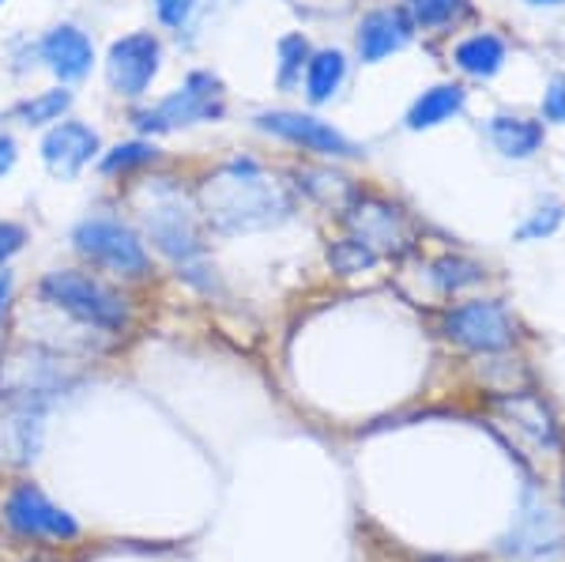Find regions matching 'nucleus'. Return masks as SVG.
<instances>
[{"mask_svg":"<svg viewBox=\"0 0 565 562\" xmlns=\"http://www.w3.org/2000/svg\"><path fill=\"white\" fill-rule=\"evenodd\" d=\"M543 114L551 117V121H565V76H558L551 87H546Z\"/></svg>","mask_w":565,"mask_h":562,"instance_id":"28","label":"nucleus"},{"mask_svg":"<svg viewBox=\"0 0 565 562\" xmlns=\"http://www.w3.org/2000/svg\"><path fill=\"white\" fill-rule=\"evenodd\" d=\"M498 404L505 407V412L513 415L540 446H551V449L558 446V427H554V420L543 407V401H535V396H513V401H498Z\"/></svg>","mask_w":565,"mask_h":562,"instance_id":"19","label":"nucleus"},{"mask_svg":"<svg viewBox=\"0 0 565 562\" xmlns=\"http://www.w3.org/2000/svg\"><path fill=\"white\" fill-rule=\"evenodd\" d=\"M8 295H12V272H0V314L8 306Z\"/></svg>","mask_w":565,"mask_h":562,"instance_id":"30","label":"nucleus"},{"mask_svg":"<svg viewBox=\"0 0 565 562\" xmlns=\"http://www.w3.org/2000/svg\"><path fill=\"white\" fill-rule=\"evenodd\" d=\"M0 4H4V0H0Z\"/></svg>","mask_w":565,"mask_h":562,"instance_id":"32","label":"nucleus"},{"mask_svg":"<svg viewBox=\"0 0 565 562\" xmlns=\"http://www.w3.org/2000/svg\"><path fill=\"white\" fill-rule=\"evenodd\" d=\"M39 57L61 84H76L95 65V45H90V39L76 23H61L39 42Z\"/></svg>","mask_w":565,"mask_h":562,"instance_id":"12","label":"nucleus"},{"mask_svg":"<svg viewBox=\"0 0 565 562\" xmlns=\"http://www.w3.org/2000/svg\"><path fill=\"white\" fill-rule=\"evenodd\" d=\"M527 4H565V0H527Z\"/></svg>","mask_w":565,"mask_h":562,"instance_id":"31","label":"nucleus"},{"mask_svg":"<svg viewBox=\"0 0 565 562\" xmlns=\"http://www.w3.org/2000/svg\"><path fill=\"white\" fill-rule=\"evenodd\" d=\"M26 246V231L20 223H0V268Z\"/></svg>","mask_w":565,"mask_h":562,"instance_id":"26","label":"nucleus"},{"mask_svg":"<svg viewBox=\"0 0 565 562\" xmlns=\"http://www.w3.org/2000/svg\"><path fill=\"white\" fill-rule=\"evenodd\" d=\"M68 106H72V91H65V87L45 91V95H34L31 103L20 106V121L34 125V129H39V125H53V121L65 117Z\"/></svg>","mask_w":565,"mask_h":562,"instance_id":"20","label":"nucleus"},{"mask_svg":"<svg viewBox=\"0 0 565 562\" xmlns=\"http://www.w3.org/2000/svg\"><path fill=\"white\" fill-rule=\"evenodd\" d=\"M196 0H154V12H159V20L167 26H181L193 15Z\"/></svg>","mask_w":565,"mask_h":562,"instance_id":"27","label":"nucleus"},{"mask_svg":"<svg viewBox=\"0 0 565 562\" xmlns=\"http://www.w3.org/2000/svg\"><path fill=\"white\" fill-rule=\"evenodd\" d=\"M407 12H412V20L418 26H441V23H449L452 15H460L463 12V0H407Z\"/></svg>","mask_w":565,"mask_h":562,"instance_id":"23","label":"nucleus"},{"mask_svg":"<svg viewBox=\"0 0 565 562\" xmlns=\"http://www.w3.org/2000/svg\"><path fill=\"white\" fill-rule=\"evenodd\" d=\"M501 61H505V45H501V39H494V34H476V39L457 45V68L468 72V76H479V79L494 76L501 68Z\"/></svg>","mask_w":565,"mask_h":562,"instance_id":"18","label":"nucleus"},{"mask_svg":"<svg viewBox=\"0 0 565 562\" xmlns=\"http://www.w3.org/2000/svg\"><path fill=\"white\" fill-rule=\"evenodd\" d=\"M143 220H148L151 242L162 253H170V257L185 261V257H193V253L200 250L196 231H193V223H189L185 208H178V204H154V212H148Z\"/></svg>","mask_w":565,"mask_h":562,"instance_id":"14","label":"nucleus"},{"mask_svg":"<svg viewBox=\"0 0 565 562\" xmlns=\"http://www.w3.org/2000/svg\"><path fill=\"white\" fill-rule=\"evenodd\" d=\"M449 340L463 343L468 351H505L513 343V321L501 303H463L445 317Z\"/></svg>","mask_w":565,"mask_h":562,"instance_id":"8","label":"nucleus"},{"mask_svg":"<svg viewBox=\"0 0 565 562\" xmlns=\"http://www.w3.org/2000/svg\"><path fill=\"white\" fill-rule=\"evenodd\" d=\"M159 151L151 148V144H143V140H132V144H117L114 151H106L103 156V170L106 174H125V170H132V167H143V162H151Z\"/></svg>","mask_w":565,"mask_h":562,"instance_id":"22","label":"nucleus"},{"mask_svg":"<svg viewBox=\"0 0 565 562\" xmlns=\"http://www.w3.org/2000/svg\"><path fill=\"white\" fill-rule=\"evenodd\" d=\"M98 156V132L84 121H57L42 140V159L53 178L72 181Z\"/></svg>","mask_w":565,"mask_h":562,"instance_id":"10","label":"nucleus"},{"mask_svg":"<svg viewBox=\"0 0 565 562\" xmlns=\"http://www.w3.org/2000/svg\"><path fill=\"white\" fill-rule=\"evenodd\" d=\"M223 117V87L212 72H193L174 95L162 98L154 110L140 114V129H178V125H196V121H215Z\"/></svg>","mask_w":565,"mask_h":562,"instance_id":"3","label":"nucleus"},{"mask_svg":"<svg viewBox=\"0 0 565 562\" xmlns=\"http://www.w3.org/2000/svg\"><path fill=\"white\" fill-rule=\"evenodd\" d=\"M15 159H20V148H15V140L0 132V178H4L8 170L15 167Z\"/></svg>","mask_w":565,"mask_h":562,"instance_id":"29","label":"nucleus"},{"mask_svg":"<svg viewBox=\"0 0 565 562\" xmlns=\"http://www.w3.org/2000/svg\"><path fill=\"white\" fill-rule=\"evenodd\" d=\"M501 548L516 559H551L565 548V521L540 495L527 491L521 502V513H516V524L509 529Z\"/></svg>","mask_w":565,"mask_h":562,"instance_id":"6","label":"nucleus"},{"mask_svg":"<svg viewBox=\"0 0 565 562\" xmlns=\"http://www.w3.org/2000/svg\"><path fill=\"white\" fill-rule=\"evenodd\" d=\"M434 279L441 291H460V287H468V284H479L482 268L471 265V261H460V257H441L434 265Z\"/></svg>","mask_w":565,"mask_h":562,"instance_id":"21","label":"nucleus"},{"mask_svg":"<svg viewBox=\"0 0 565 562\" xmlns=\"http://www.w3.org/2000/svg\"><path fill=\"white\" fill-rule=\"evenodd\" d=\"M159 61H162V45L151 31L125 34V39H117L106 53L109 87L125 98H140L143 91L151 87V79L159 76Z\"/></svg>","mask_w":565,"mask_h":562,"instance_id":"5","label":"nucleus"},{"mask_svg":"<svg viewBox=\"0 0 565 562\" xmlns=\"http://www.w3.org/2000/svg\"><path fill=\"white\" fill-rule=\"evenodd\" d=\"M490 140L498 144L501 156L509 159H527L543 140V129L527 117H494L490 121Z\"/></svg>","mask_w":565,"mask_h":562,"instance_id":"15","label":"nucleus"},{"mask_svg":"<svg viewBox=\"0 0 565 562\" xmlns=\"http://www.w3.org/2000/svg\"><path fill=\"white\" fill-rule=\"evenodd\" d=\"M257 125L264 132H276L290 144H302L306 151H317V156H332V159L359 156V148H354L348 136L335 132L332 125L317 121V117H309V114H260Z\"/></svg>","mask_w":565,"mask_h":562,"instance_id":"9","label":"nucleus"},{"mask_svg":"<svg viewBox=\"0 0 565 562\" xmlns=\"http://www.w3.org/2000/svg\"><path fill=\"white\" fill-rule=\"evenodd\" d=\"M460 106H463V91L457 84L430 87L412 106V114H407V125H412V129H434V125L449 121L452 114H460Z\"/></svg>","mask_w":565,"mask_h":562,"instance_id":"16","label":"nucleus"},{"mask_svg":"<svg viewBox=\"0 0 565 562\" xmlns=\"http://www.w3.org/2000/svg\"><path fill=\"white\" fill-rule=\"evenodd\" d=\"M72 246H76L84 257L98 261V265L114 268V272H125V276H140L148 268V253H143L140 238L129 231L125 223L117 220H84L72 231Z\"/></svg>","mask_w":565,"mask_h":562,"instance_id":"4","label":"nucleus"},{"mask_svg":"<svg viewBox=\"0 0 565 562\" xmlns=\"http://www.w3.org/2000/svg\"><path fill=\"white\" fill-rule=\"evenodd\" d=\"M207 215L218 231H257L276 223L282 215V201L276 185H268L253 162H234L226 174L207 181L204 189Z\"/></svg>","mask_w":565,"mask_h":562,"instance_id":"1","label":"nucleus"},{"mask_svg":"<svg viewBox=\"0 0 565 562\" xmlns=\"http://www.w3.org/2000/svg\"><path fill=\"white\" fill-rule=\"evenodd\" d=\"M4 521H8V529H15L20 537H31V540H72L79 532V524L31 484L15 487V491L4 498Z\"/></svg>","mask_w":565,"mask_h":562,"instance_id":"7","label":"nucleus"},{"mask_svg":"<svg viewBox=\"0 0 565 562\" xmlns=\"http://www.w3.org/2000/svg\"><path fill=\"white\" fill-rule=\"evenodd\" d=\"M407 39H412V20L399 8H381V12H370L359 26V53L366 65H377L388 53L404 50Z\"/></svg>","mask_w":565,"mask_h":562,"instance_id":"13","label":"nucleus"},{"mask_svg":"<svg viewBox=\"0 0 565 562\" xmlns=\"http://www.w3.org/2000/svg\"><path fill=\"white\" fill-rule=\"evenodd\" d=\"M558 223H562V204H546L540 208V215H535L532 223L521 226V238H543V234H551Z\"/></svg>","mask_w":565,"mask_h":562,"instance_id":"25","label":"nucleus"},{"mask_svg":"<svg viewBox=\"0 0 565 562\" xmlns=\"http://www.w3.org/2000/svg\"><path fill=\"white\" fill-rule=\"evenodd\" d=\"M42 446V407L8 396L0 407V460L4 465H26L39 457Z\"/></svg>","mask_w":565,"mask_h":562,"instance_id":"11","label":"nucleus"},{"mask_svg":"<svg viewBox=\"0 0 565 562\" xmlns=\"http://www.w3.org/2000/svg\"><path fill=\"white\" fill-rule=\"evenodd\" d=\"M279 57H282V65H279V84L287 87L290 79H295V72H302V65H306V57H309V45H306V39H282L279 42Z\"/></svg>","mask_w":565,"mask_h":562,"instance_id":"24","label":"nucleus"},{"mask_svg":"<svg viewBox=\"0 0 565 562\" xmlns=\"http://www.w3.org/2000/svg\"><path fill=\"white\" fill-rule=\"evenodd\" d=\"M42 295L50 298V303H57L61 310H68L72 317H79L84 325H95V329L117 332L129 321V310H125L121 295H114L106 284L84 276V272H72V268L50 272V276L42 279Z\"/></svg>","mask_w":565,"mask_h":562,"instance_id":"2","label":"nucleus"},{"mask_svg":"<svg viewBox=\"0 0 565 562\" xmlns=\"http://www.w3.org/2000/svg\"><path fill=\"white\" fill-rule=\"evenodd\" d=\"M343 72H348V61H343L340 50L313 53V61L306 65V95H309V103H317V106L328 103V98L340 91Z\"/></svg>","mask_w":565,"mask_h":562,"instance_id":"17","label":"nucleus"}]
</instances>
